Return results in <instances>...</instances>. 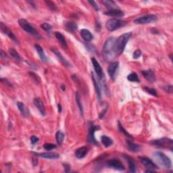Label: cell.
<instances>
[{
  "label": "cell",
  "instance_id": "obj_1",
  "mask_svg": "<svg viewBox=\"0 0 173 173\" xmlns=\"http://www.w3.org/2000/svg\"><path fill=\"white\" fill-rule=\"evenodd\" d=\"M103 57L106 62H112L117 54L116 38L110 37L105 41L103 47Z\"/></svg>",
  "mask_w": 173,
  "mask_h": 173
},
{
  "label": "cell",
  "instance_id": "obj_2",
  "mask_svg": "<svg viewBox=\"0 0 173 173\" xmlns=\"http://www.w3.org/2000/svg\"><path fill=\"white\" fill-rule=\"evenodd\" d=\"M131 36H132V33H124V34H122L118 39H116L117 54L121 55L123 53L125 47H126L127 43L130 39Z\"/></svg>",
  "mask_w": 173,
  "mask_h": 173
},
{
  "label": "cell",
  "instance_id": "obj_3",
  "mask_svg": "<svg viewBox=\"0 0 173 173\" xmlns=\"http://www.w3.org/2000/svg\"><path fill=\"white\" fill-rule=\"evenodd\" d=\"M153 156L158 165H160L162 167H164V168H171L172 163L171 159L164 154V153L160 152H155L153 153Z\"/></svg>",
  "mask_w": 173,
  "mask_h": 173
},
{
  "label": "cell",
  "instance_id": "obj_4",
  "mask_svg": "<svg viewBox=\"0 0 173 173\" xmlns=\"http://www.w3.org/2000/svg\"><path fill=\"white\" fill-rule=\"evenodd\" d=\"M149 143L156 147H160V148L170 149L171 151H172L173 141L171 139H168L166 137L158 139H155V140L151 141L149 142Z\"/></svg>",
  "mask_w": 173,
  "mask_h": 173
},
{
  "label": "cell",
  "instance_id": "obj_5",
  "mask_svg": "<svg viewBox=\"0 0 173 173\" xmlns=\"http://www.w3.org/2000/svg\"><path fill=\"white\" fill-rule=\"evenodd\" d=\"M18 24L22 29L25 30L26 32H27L28 33H29V34L34 36V37L38 39L41 38V35H39V33L37 32V30H36L27 20H25L24 18L19 19Z\"/></svg>",
  "mask_w": 173,
  "mask_h": 173
},
{
  "label": "cell",
  "instance_id": "obj_6",
  "mask_svg": "<svg viewBox=\"0 0 173 173\" xmlns=\"http://www.w3.org/2000/svg\"><path fill=\"white\" fill-rule=\"evenodd\" d=\"M127 22L118 20L116 18H112L110 20L107 21L106 24H105V27H106L107 29L109 31H114L117 29L122 28V27H124L127 25Z\"/></svg>",
  "mask_w": 173,
  "mask_h": 173
},
{
  "label": "cell",
  "instance_id": "obj_7",
  "mask_svg": "<svg viewBox=\"0 0 173 173\" xmlns=\"http://www.w3.org/2000/svg\"><path fill=\"white\" fill-rule=\"evenodd\" d=\"M157 19L158 18L156 15L147 14L141 16V17L135 19V20H134V22L138 24H145L154 22L156 20H157Z\"/></svg>",
  "mask_w": 173,
  "mask_h": 173
},
{
  "label": "cell",
  "instance_id": "obj_8",
  "mask_svg": "<svg viewBox=\"0 0 173 173\" xmlns=\"http://www.w3.org/2000/svg\"><path fill=\"white\" fill-rule=\"evenodd\" d=\"M91 62H92V64H93L95 72H96V74L97 75V77L99 78V80L104 81L105 76H104V72H103L102 71V67L99 64V63L97 62V60L95 58H91Z\"/></svg>",
  "mask_w": 173,
  "mask_h": 173
},
{
  "label": "cell",
  "instance_id": "obj_9",
  "mask_svg": "<svg viewBox=\"0 0 173 173\" xmlns=\"http://www.w3.org/2000/svg\"><path fill=\"white\" fill-rule=\"evenodd\" d=\"M51 50H52V52L55 55V56L57 57L58 60H59V62L62 64L63 66L68 67V68H69V67H71V64H70L68 61L63 56L62 54H61L59 51H58L57 48H55V47H52Z\"/></svg>",
  "mask_w": 173,
  "mask_h": 173
},
{
  "label": "cell",
  "instance_id": "obj_10",
  "mask_svg": "<svg viewBox=\"0 0 173 173\" xmlns=\"http://www.w3.org/2000/svg\"><path fill=\"white\" fill-rule=\"evenodd\" d=\"M139 160L141 161V164H143L144 166L147 167V168L151 170H155L158 168V166L153 162L147 157H143V156H139Z\"/></svg>",
  "mask_w": 173,
  "mask_h": 173
},
{
  "label": "cell",
  "instance_id": "obj_11",
  "mask_svg": "<svg viewBox=\"0 0 173 173\" xmlns=\"http://www.w3.org/2000/svg\"><path fill=\"white\" fill-rule=\"evenodd\" d=\"M107 166L111 168L117 170V171H122L125 169L124 166L121 161L118 160H110L107 162Z\"/></svg>",
  "mask_w": 173,
  "mask_h": 173
},
{
  "label": "cell",
  "instance_id": "obj_12",
  "mask_svg": "<svg viewBox=\"0 0 173 173\" xmlns=\"http://www.w3.org/2000/svg\"><path fill=\"white\" fill-rule=\"evenodd\" d=\"M0 27H1V30L4 33V34L7 35L8 37H9L10 39H11L12 41H14L15 43H18V39L17 37H16V36L14 35V33L11 31V30L8 29V27L6 26V25L4 24L3 22H0Z\"/></svg>",
  "mask_w": 173,
  "mask_h": 173
},
{
  "label": "cell",
  "instance_id": "obj_13",
  "mask_svg": "<svg viewBox=\"0 0 173 173\" xmlns=\"http://www.w3.org/2000/svg\"><path fill=\"white\" fill-rule=\"evenodd\" d=\"M119 67L118 62H114L109 65L108 68V73L112 79H115L116 73Z\"/></svg>",
  "mask_w": 173,
  "mask_h": 173
},
{
  "label": "cell",
  "instance_id": "obj_14",
  "mask_svg": "<svg viewBox=\"0 0 173 173\" xmlns=\"http://www.w3.org/2000/svg\"><path fill=\"white\" fill-rule=\"evenodd\" d=\"M91 78L92 80H93V84L95 86V90H96L97 98L99 100L101 99L102 98V91H101V86H100V84L97 80V78L96 77V75H95L94 72H91Z\"/></svg>",
  "mask_w": 173,
  "mask_h": 173
},
{
  "label": "cell",
  "instance_id": "obj_15",
  "mask_svg": "<svg viewBox=\"0 0 173 173\" xmlns=\"http://www.w3.org/2000/svg\"><path fill=\"white\" fill-rule=\"evenodd\" d=\"M99 127L97 126H95V125H92V126L89 128V134H88V141L89 143H93V144H98L96 139V137H95V132L97 130H98Z\"/></svg>",
  "mask_w": 173,
  "mask_h": 173
},
{
  "label": "cell",
  "instance_id": "obj_16",
  "mask_svg": "<svg viewBox=\"0 0 173 173\" xmlns=\"http://www.w3.org/2000/svg\"><path fill=\"white\" fill-rule=\"evenodd\" d=\"M33 154L39 156V157L46 159H49V160H55V159H58L60 157V155L58 154V153L54 152H45L40 153H33Z\"/></svg>",
  "mask_w": 173,
  "mask_h": 173
},
{
  "label": "cell",
  "instance_id": "obj_17",
  "mask_svg": "<svg viewBox=\"0 0 173 173\" xmlns=\"http://www.w3.org/2000/svg\"><path fill=\"white\" fill-rule=\"evenodd\" d=\"M33 103H34V105L37 108L39 112L41 113V116H46V109H45V106L43 105V102L41 101V99L39 97H36V98L34 99V101H33Z\"/></svg>",
  "mask_w": 173,
  "mask_h": 173
},
{
  "label": "cell",
  "instance_id": "obj_18",
  "mask_svg": "<svg viewBox=\"0 0 173 173\" xmlns=\"http://www.w3.org/2000/svg\"><path fill=\"white\" fill-rule=\"evenodd\" d=\"M143 77L146 80H148L149 83H153L156 80V76L154 72L152 70H147V71H143L141 72Z\"/></svg>",
  "mask_w": 173,
  "mask_h": 173
},
{
  "label": "cell",
  "instance_id": "obj_19",
  "mask_svg": "<svg viewBox=\"0 0 173 173\" xmlns=\"http://www.w3.org/2000/svg\"><path fill=\"white\" fill-rule=\"evenodd\" d=\"M104 14L108 16H112V17H122V16H124V12L121 10L113 9L109 10L105 12Z\"/></svg>",
  "mask_w": 173,
  "mask_h": 173
},
{
  "label": "cell",
  "instance_id": "obj_20",
  "mask_svg": "<svg viewBox=\"0 0 173 173\" xmlns=\"http://www.w3.org/2000/svg\"><path fill=\"white\" fill-rule=\"evenodd\" d=\"M89 149L86 146H83L80 147V148L77 149L75 152V156L76 157L79 159H82L85 158L86 155L88 153Z\"/></svg>",
  "mask_w": 173,
  "mask_h": 173
},
{
  "label": "cell",
  "instance_id": "obj_21",
  "mask_svg": "<svg viewBox=\"0 0 173 173\" xmlns=\"http://www.w3.org/2000/svg\"><path fill=\"white\" fill-rule=\"evenodd\" d=\"M80 35H81L83 40L85 41L86 42H89L93 39V36L91 34V33L89 30L83 29L80 30Z\"/></svg>",
  "mask_w": 173,
  "mask_h": 173
},
{
  "label": "cell",
  "instance_id": "obj_22",
  "mask_svg": "<svg viewBox=\"0 0 173 173\" xmlns=\"http://www.w3.org/2000/svg\"><path fill=\"white\" fill-rule=\"evenodd\" d=\"M35 48L36 49V51H37L41 61H42V62H47V58L46 55V54H45L44 51H43L42 47H41L39 45L36 44L35 46Z\"/></svg>",
  "mask_w": 173,
  "mask_h": 173
},
{
  "label": "cell",
  "instance_id": "obj_23",
  "mask_svg": "<svg viewBox=\"0 0 173 173\" xmlns=\"http://www.w3.org/2000/svg\"><path fill=\"white\" fill-rule=\"evenodd\" d=\"M125 158H126L127 163H128V166H129V171L132 173L136 172L137 171L136 166H135V162H134L133 159L131 158V157H129V156H125Z\"/></svg>",
  "mask_w": 173,
  "mask_h": 173
},
{
  "label": "cell",
  "instance_id": "obj_24",
  "mask_svg": "<svg viewBox=\"0 0 173 173\" xmlns=\"http://www.w3.org/2000/svg\"><path fill=\"white\" fill-rule=\"evenodd\" d=\"M55 36L58 39V41L60 43L61 46H62L63 47H64V48H67V47H68V45H67V42L65 39V37H64V35L62 34V33L60 32H55Z\"/></svg>",
  "mask_w": 173,
  "mask_h": 173
},
{
  "label": "cell",
  "instance_id": "obj_25",
  "mask_svg": "<svg viewBox=\"0 0 173 173\" xmlns=\"http://www.w3.org/2000/svg\"><path fill=\"white\" fill-rule=\"evenodd\" d=\"M17 106H18L19 111L20 112V113L22 116H25V117L29 116V110H28V109L25 107V105L23 103L18 102L17 103Z\"/></svg>",
  "mask_w": 173,
  "mask_h": 173
},
{
  "label": "cell",
  "instance_id": "obj_26",
  "mask_svg": "<svg viewBox=\"0 0 173 173\" xmlns=\"http://www.w3.org/2000/svg\"><path fill=\"white\" fill-rule=\"evenodd\" d=\"M127 147H128V148H129V149H130L131 151L133 152H138L139 150L141 149L140 146L133 143L131 141H127Z\"/></svg>",
  "mask_w": 173,
  "mask_h": 173
},
{
  "label": "cell",
  "instance_id": "obj_27",
  "mask_svg": "<svg viewBox=\"0 0 173 173\" xmlns=\"http://www.w3.org/2000/svg\"><path fill=\"white\" fill-rule=\"evenodd\" d=\"M101 139L102 143L105 146V147H110L113 144L112 139L106 135H103L101 137Z\"/></svg>",
  "mask_w": 173,
  "mask_h": 173
},
{
  "label": "cell",
  "instance_id": "obj_28",
  "mask_svg": "<svg viewBox=\"0 0 173 173\" xmlns=\"http://www.w3.org/2000/svg\"><path fill=\"white\" fill-rule=\"evenodd\" d=\"M66 29L71 32H74L77 29V24L73 22H65Z\"/></svg>",
  "mask_w": 173,
  "mask_h": 173
},
{
  "label": "cell",
  "instance_id": "obj_29",
  "mask_svg": "<svg viewBox=\"0 0 173 173\" xmlns=\"http://www.w3.org/2000/svg\"><path fill=\"white\" fill-rule=\"evenodd\" d=\"M102 3L103 4H104L105 6L108 8L109 10L116 9V8H117V5L115 2L111 1V0H105V1H102Z\"/></svg>",
  "mask_w": 173,
  "mask_h": 173
},
{
  "label": "cell",
  "instance_id": "obj_30",
  "mask_svg": "<svg viewBox=\"0 0 173 173\" xmlns=\"http://www.w3.org/2000/svg\"><path fill=\"white\" fill-rule=\"evenodd\" d=\"M55 139H56V141L57 143L59 145V146H61L62 144L64 139V133L62 132V131H58L55 133Z\"/></svg>",
  "mask_w": 173,
  "mask_h": 173
},
{
  "label": "cell",
  "instance_id": "obj_31",
  "mask_svg": "<svg viewBox=\"0 0 173 173\" xmlns=\"http://www.w3.org/2000/svg\"><path fill=\"white\" fill-rule=\"evenodd\" d=\"M9 53H10V54L12 55V56L16 60L18 61V62H21L22 61L21 57L20 56V55H19L18 52H16L14 49L10 48L9 49Z\"/></svg>",
  "mask_w": 173,
  "mask_h": 173
},
{
  "label": "cell",
  "instance_id": "obj_32",
  "mask_svg": "<svg viewBox=\"0 0 173 173\" xmlns=\"http://www.w3.org/2000/svg\"><path fill=\"white\" fill-rule=\"evenodd\" d=\"M75 97H76V102L77 103V105H78V107L79 108V110H80V114L83 116V104H82V102H81V100H80V96L79 93H76L75 94Z\"/></svg>",
  "mask_w": 173,
  "mask_h": 173
},
{
  "label": "cell",
  "instance_id": "obj_33",
  "mask_svg": "<svg viewBox=\"0 0 173 173\" xmlns=\"http://www.w3.org/2000/svg\"><path fill=\"white\" fill-rule=\"evenodd\" d=\"M127 79L131 82H137V83L139 82L138 75H137V74L135 73V72H133V73H131V74L128 75Z\"/></svg>",
  "mask_w": 173,
  "mask_h": 173
},
{
  "label": "cell",
  "instance_id": "obj_34",
  "mask_svg": "<svg viewBox=\"0 0 173 173\" xmlns=\"http://www.w3.org/2000/svg\"><path fill=\"white\" fill-rule=\"evenodd\" d=\"M118 129H119V131H121V132H122V133L124 134V135H126L127 137H129V138H133L132 137V136H131L130 134L127 132V131L125 130L123 127H122V124H121V123L120 122H118Z\"/></svg>",
  "mask_w": 173,
  "mask_h": 173
},
{
  "label": "cell",
  "instance_id": "obj_35",
  "mask_svg": "<svg viewBox=\"0 0 173 173\" xmlns=\"http://www.w3.org/2000/svg\"><path fill=\"white\" fill-rule=\"evenodd\" d=\"M29 75L30 76V77L32 78L33 79V80L37 83V84H39L40 82H41V79L39 78V77L38 76V75L36 74L35 72H29Z\"/></svg>",
  "mask_w": 173,
  "mask_h": 173
},
{
  "label": "cell",
  "instance_id": "obj_36",
  "mask_svg": "<svg viewBox=\"0 0 173 173\" xmlns=\"http://www.w3.org/2000/svg\"><path fill=\"white\" fill-rule=\"evenodd\" d=\"M143 89H145V90H146V91L147 92V93L152 95V96H154V97H158L157 92H156V90H154V89H153L147 87V86H144Z\"/></svg>",
  "mask_w": 173,
  "mask_h": 173
},
{
  "label": "cell",
  "instance_id": "obj_37",
  "mask_svg": "<svg viewBox=\"0 0 173 173\" xmlns=\"http://www.w3.org/2000/svg\"><path fill=\"white\" fill-rule=\"evenodd\" d=\"M43 148L47 151H51V150L56 148V145L52 143H45L43 145Z\"/></svg>",
  "mask_w": 173,
  "mask_h": 173
},
{
  "label": "cell",
  "instance_id": "obj_38",
  "mask_svg": "<svg viewBox=\"0 0 173 173\" xmlns=\"http://www.w3.org/2000/svg\"><path fill=\"white\" fill-rule=\"evenodd\" d=\"M46 4H47V6L49 8L50 10H52V11H55L57 10V7H56V5H55L54 2H51V1H46Z\"/></svg>",
  "mask_w": 173,
  "mask_h": 173
},
{
  "label": "cell",
  "instance_id": "obj_39",
  "mask_svg": "<svg viewBox=\"0 0 173 173\" xmlns=\"http://www.w3.org/2000/svg\"><path fill=\"white\" fill-rule=\"evenodd\" d=\"M41 27L43 30H46L47 32H50L52 30V26L47 23H43L41 24Z\"/></svg>",
  "mask_w": 173,
  "mask_h": 173
},
{
  "label": "cell",
  "instance_id": "obj_40",
  "mask_svg": "<svg viewBox=\"0 0 173 173\" xmlns=\"http://www.w3.org/2000/svg\"><path fill=\"white\" fill-rule=\"evenodd\" d=\"M141 52L139 49H137L133 53V58L134 59H138L141 57Z\"/></svg>",
  "mask_w": 173,
  "mask_h": 173
},
{
  "label": "cell",
  "instance_id": "obj_41",
  "mask_svg": "<svg viewBox=\"0 0 173 173\" xmlns=\"http://www.w3.org/2000/svg\"><path fill=\"white\" fill-rule=\"evenodd\" d=\"M88 2L92 5V6L94 8V9L98 11L99 10V8L98 6V5H97V4L96 2H94V1H88Z\"/></svg>",
  "mask_w": 173,
  "mask_h": 173
},
{
  "label": "cell",
  "instance_id": "obj_42",
  "mask_svg": "<svg viewBox=\"0 0 173 173\" xmlns=\"http://www.w3.org/2000/svg\"><path fill=\"white\" fill-rule=\"evenodd\" d=\"M164 90H165L167 93H172V86L169 85V86H165V87H164Z\"/></svg>",
  "mask_w": 173,
  "mask_h": 173
},
{
  "label": "cell",
  "instance_id": "obj_43",
  "mask_svg": "<svg viewBox=\"0 0 173 173\" xmlns=\"http://www.w3.org/2000/svg\"><path fill=\"white\" fill-rule=\"evenodd\" d=\"M30 141H31V143L33 144H35L39 141V138H37L36 136H32L30 137Z\"/></svg>",
  "mask_w": 173,
  "mask_h": 173
},
{
  "label": "cell",
  "instance_id": "obj_44",
  "mask_svg": "<svg viewBox=\"0 0 173 173\" xmlns=\"http://www.w3.org/2000/svg\"><path fill=\"white\" fill-rule=\"evenodd\" d=\"M1 80L3 83H5V84L7 86H12V84H11V83L9 81H8V80L6 79H2Z\"/></svg>",
  "mask_w": 173,
  "mask_h": 173
},
{
  "label": "cell",
  "instance_id": "obj_45",
  "mask_svg": "<svg viewBox=\"0 0 173 173\" xmlns=\"http://www.w3.org/2000/svg\"><path fill=\"white\" fill-rule=\"evenodd\" d=\"M0 55H1V58H2V59H7L8 58V56H7V55L5 54L4 52L3 51V50H1V53H0Z\"/></svg>",
  "mask_w": 173,
  "mask_h": 173
},
{
  "label": "cell",
  "instance_id": "obj_46",
  "mask_svg": "<svg viewBox=\"0 0 173 173\" xmlns=\"http://www.w3.org/2000/svg\"><path fill=\"white\" fill-rule=\"evenodd\" d=\"M58 112H62V105L60 104H58Z\"/></svg>",
  "mask_w": 173,
  "mask_h": 173
},
{
  "label": "cell",
  "instance_id": "obj_47",
  "mask_svg": "<svg viewBox=\"0 0 173 173\" xmlns=\"http://www.w3.org/2000/svg\"><path fill=\"white\" fill-rule=\"evenodd\" d=\"M61 87H62V90H63V91H64L65 89H66V87L64 88V85H62V86H61Z\"/></svg>",
  "mask_w": 173,
  "mask_h": 173
}]
</instances>
